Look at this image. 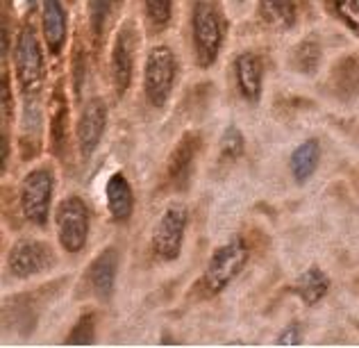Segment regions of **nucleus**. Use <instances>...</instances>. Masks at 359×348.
<instances>
[{"label":"nucleus","instance_id":"24","mask_svg":"<svg viewBox=\"0 0 359 348\" xmlns=\"http://www.w3.org/2000/svg\"><path fill=\"white\" fill-rule=\"evenodd\" d=\"M111 3H114V0H89L91 25H93V32H96V34L102 32V25H105V21H107Z\"/></svg>","mask_w":359,"mask_h":348},{"label":"nucleus","instance_id":"16","mask_svg":"<svg viewBox=\"0 0 359 348\" xmlns=\"http://www.w3.org/2000/svg\"><path fill=\"white\" fill-rule=\"evenodd\" d=\"M43 36L50 53H60L66 39V12L60 0H43Z\"/></svg>","mask_w":359,"mask_h":348},{"label":"nucleus","instance_id":"19","mask_svg":"<svg viewBox=\"0 0 359 348\" xmlns=\"http://www.w3.org/2000/svg\"><path fill=\"white\" fill-rule=\"evenodd\" d=\"M245 139L241 135V130L237 126H228L221 137V159L223 162H234L243 155Z\"/></svg>","mask_w":359,"mask_h":348},{"label":"nucleus","instance_id":"5","mask_svg":"<svg viewBox=\"0 0 359 348\" xmlns=\"http://www.w3.org/2000/svg\"><path fill=\"white\" fill-rule=\"evenodd\" d=\"M189 212L184 205H168L164 214L159 216L153 232V253L157 260L173 262L182 253L184 232H187Z\"/></svg>","mask_w":359,"mask_h":348},{"label":"nucleus","instance_id":"2","mask_svg":"<svg viewBox=\"0 0 359 348\" xmlns=\"http://www.w3.org/2000/svg\"><path fill=\"white\" fill-rule=\"evenodd\" d=\"M177 78V60L168 46H155L148 53L146 71H144V89L150 105L164 107L173 91Z\"/></svg>","mask_w":359,"mask_h":348},{"label":"nucleus","instance_id":"13","mask_svg":"<svg viewBox=\"0 0 359 348\" xmlns=\"http://www.w3.org/2000/svg\"><path fill=\"white\" fill-rule=\"evenodd\" d=\"M234 75H237L239 91L245 96V100L257 102L262 96V62L257 55H239L237 62H234Z\"/></svg>","mask_w":359,"mask_h":348},{"label":"nucleus","instance_id":"9","mask_svg":"<svg viewBox=\"0 0 359 348\" xmlns=\"http://www.w3.org/2000/svg\"><path fill=\"white\" fill-rule=\"evenodd\" d=\"M107 126V107L100 98H91L87 105L82 107V114L78 121V144L80 155L87 159L98 148L102 135H105Z\"/></svg>","mask_w":359,"mask_h":348},{"label":"nucleus","instance_id":"8","mask_svg":"<svg viewBox=\"0 0 359 348\" xmlns=\"http://www.w3.org/2000/svg\"><path fill=\"white\" fill-rule=\"evenodd\" d=\"M14 62H16V75H18V82H21L23 91L39 89L46 71H43L39 41H36L32 27H23L21 34H18Z\"/></svg>","mask_w":359,"mask_h":348},{"label":"nucleus","instance_id":"26","mask_svg":"<svg viewBox=\"0 0 359 348\" xmlns=\"http://www.w3.org/2000/svg\"><path fill=\"white\" fill-rule=\"evenodd\" d=\"M3 171H7V137H3Z\"/></svg>","mask_w":359,"mask_h":348},{"label":"nucleus","instance_id":"12","mask_svg":"<svg viewBox=\"0 0 359 348\" xmlns=\"http://www.w3.org/2000/svg\"><path fill=\"white\" fill-rule=\"evenodd\" d=\"M105 196H107V210L114 221H128L135 210V194L128 182V178L121 171L111 173L105 185Z\"/></svg>","mask_w":359,"mask_h":348},{"label":"nucleus","instance_id":"1","mask_svg":"<svg viewBox=\"0 0 359 348\" xmlns=\"http://www.w3.org/2000/svg\"><path fill=\"white\" fill-rule=\"evenodd\" d=\"M245 262H248V246H245L241 237H232L228 243L216 248L214 255L210 257V265H207L203 276L205 289L210 294H221L241 274Z\"/></svg>","mask_w":359,"mask_h":348},{"label":"nucleus","instance_id":"14","mask_svg":"<svg viewBox=\"0 0 359 348\" xmlns=\"http://www.w3.org/2000/svg\"><path fill=\"white\" fill-rule=\"evenodd\" d=\"M198 146H201V139H198L196 133L194 135H184L182 141L175 146L173 155H171V162H168V175H171V180L175 185L184 187L189 182V175H191Z\"/></svg>","mask_w":359,"mask_h":348},{"label":"nucleus","instance_id":"7","mask_svg":"<svg viewBox=\"0 0 359 348\" xmlns=\"http://www.w3.org/2000/svg\"><path fill=\"white\" fill-rule=\"evenodd\" d=\"M9 274L14 278H32L36 274H43L50 267H55V253L46 241L39 239H18L7 255Z\"/></svg>","mask_w":359,"mask_h":348},{"label":"nucleus","instance_id":"6","mask_svg":"<svg viewBox=\"0 0 359 348\" xmlns=\"http://www.w3.org/2000/svg\"><path fill=\"white\" fill-rule=\"evenodd\" d=\"M223 41V23L210 3H196L194 9V44L201 67H212L219 58Z\"/></svg>","mask_w":359,"mask_h":348},{"label":"nucleus","instance_id":"4","mask_svg":"<svg viewBox=\"0 0 359 348\" xmlns=\"http://www.w3.org/2000/svg\"><path fill=\"white\" fill-rule=\"evenodd\" d=\"M53 173L48 166H39L25 175L21 185V210L30 223L43 228L48 223L50 201H53Z\"/></svg>","mask_w":359,"mask_h":348},{"label":"nucleus","instance_id":"22","mask_svg":"<svg viewBox=\"0 0 359 348\" xmlns=\"http://www.w3.org/2000/svg\"><path fill=\"white\" fill-rule=\"evenodd\" d=\"M334 9L344 18V23L359 36V0H334Z\"/></svg>","mask_w":359,"mask_h":348},{"label":"nucleus","instance_id":"10","mask_svg":"<svg viewBox=\"0 0 359 348\" xmlns=\"http://www.w3.org/2000/svg\"><path fill=\"white\" fill-rule=\"evenodd\" d=\"M135 46L137 34L132 30V25H123L114 41V51H111V75H114V87L116 93L123 96L128 91L132 82V64H135Z\"/></svg>","mask_w":359,"mask_h":348},{"label":"nucleus","instance_id":"25","mask_svg":"<svg viewBox=\"0 0 359 348\" xmlns=\"http://www.w3.org/2000/svg\"><path fill=\"white\" fill-rule=\"evenodd\" d=\"M280 346H298L300 344V326L298 323H289L285 330L278 337Z\"/></svg>","mask_w":359,"mask_h":348},{"label":"nucleus","instance_id":"3","mask_svg":"<svg viewBox=\"0 0 359 348\" xmlns=\"http://www.w3.org/2000/svg\"><path fill=\"white\" fill-rule=\"evenodd\" d=\"M55 221H57V237L60 243L66 253H80L87 246V237H89V210L87 203L78 196H69L57 205V214H55Z\"/></svg>","mask_w":359,"mask_h":348},{"label":"nucleus","instance_id":"17","mask_svg":"<svg viewBox=\"0 0 359 348\" xmlns=\"http://www.w3.org/2000/svg\"><path fill=\"white\" fill-rule=\"evenodd\" d=\"M327 289H330V278L318 267H311L305 271V274H300V278L294 285L296 296L305 305H316L318 300H323Z\"/></svg>","mask_w":359,"mask_h":348},{"label":"nucleus","instance_id":"18","mask_svg":"<svg viewBox=\"0 0 359 348\" xmlns=\"http://www.w3.org/2000/svg\"><path fill=\"white\" fill-rule=\"evenodd\" d=\"M259 14L266 23L289 30L296 23L294 0H259Z\"/></svg>","mask_w":359,"mask_h":348},{"label":"nucleus","instance_id":"15","mask_svg":"<svg viewBox=\"0 0 359 348\" xmlns=\"http://www.w3.org/2000/svg\"><path fill=\"white\" fill-rule=\"evenodd\" d=\"M320 162V144L316 139H305L300 146L294 148L289 159V168H291V175L298 185H305L311 175H314L316 166Z\"/></svg>","mask_w":359,"mask_h":348},{"label":"nucleus","instance_id":"20","mask_svg":"<svg viewBox=\"0 0 359 348\" xmlns=\"http://www.w3.org/2000/svg\"><path fill=\"white\" fill-rule=\"evenodd\" d=\"M93 337H96V319L93 314H84L80 316V321L75 323V328L69 335V344H91Z\"/></svg>","mask_w":359,"mask_h":348},{"label":"nucleus","instance_id":"23","mask_svg":"<svg viewBox=\"0 0 359 348\" xmlns=\"http://www.w3.org/2000/svg\"><path fill=\"white\" fill-rule=\"evenodd\" d=\"M146 14L157 27H162L171 18V0H144Z\"/></svg>","mask_w":359,"mask_h":348},{"label":"nucleus","instance_id":"21","mask_svg":"<svg viewBox=\"0 0 359 348\" xmlns=\"http://www.w3.org/2000/svg\"><path fill=\"white\" fill-rule=\"evenodd\" d=\"M318 60H320L318 44H314V41H302L298 48H296V64H298L300 71H305V73L314 71Z\"/></svg>","mask_w":359,"mask_h":348},{"label":"nucleus","instance_id":"11","mask_svg":"<svg viewBox=\"0 0 359 348\" xmlns=\"http://www.w3.org/2000/svg\"><path fill=\"white\" fill-rule=\"evenodd\" d=\"M116 271H118V253L114 248H105L87 269V285L100 300H109L111 294H114Z\"/></svg>","mask_w":359,"mask_h":348}]
</instances>
